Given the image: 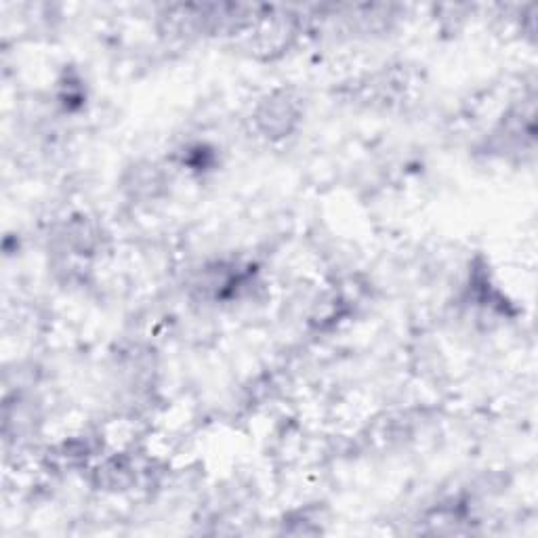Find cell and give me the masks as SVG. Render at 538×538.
<instances>
[{"label":"cell","mask_w":538,"mask_h":538,"mask_svg":"<svg viewBox=\"0 0 538 538\" xmlns=\"http://www.w3.org/2000/svg\"><path fill=\"white\" fill-rule=\"evenodd\" d=\"M257 120H259L261 129L267 137L291 133L293 124L297 120L295 101L288 95H274L272 99H267L259 108Z\"/></svg>","instance_id":"obj_1"}]
</instances>
